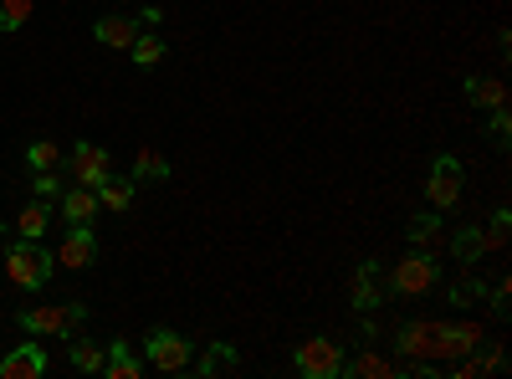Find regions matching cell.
Returning <instances> with one entry per match:
<instances>
[{
  "label": "cell",
  "mask_w": 512,
  "mask_h": 379,
  "mask_svg": "<svg viewBox=\"0 0 512 379\" xmlns=\"http://www.w3.org/2000/svg\"><path fill=\"white\" fill-rule=\"evenodd\" d=\"M108 175H113V159H108V149H98V144H72V185H88V190H98Z\"/></svg>",
  "instance_id": "cell-8"
},
{
  "label": "cell",
  "mask_w": 512,
  "mask_h": 379,
  "mask_svg": "<svg viewBox=\"0 0 512 379\" xmlns=\"http://www.w3.org/2000/svg\"><path fill=\"white\" fill-rule=\"evenodd\" d=\"M164 175H169V159L164 154H154V149H139L134 154V185L139 180H164Z\"/></svg>",
  "instance_id": "cell-22"
},
{
  "label": "cell",
  "mask_w": 512,
  "mask_h": 379,
  "mask_svg": "<svg viewBox=\"0 0 512 379\" xmlns=\"http://www.w3.org/2000/svg\"><path fill=\"white\" fill-rule=\"evenodd\" d=\"M26 164H31L36 175H41V170H57V164H62V144H57V139H36V144L26 149Z\"/></svg>",
  "instance_id": "cell-20"
},
{
  "label": "cell",
  "mask_w": 512,
  "mask_h": 379,
  "mask_svg": "<svg viewBox=\"0 0 512 379\" xmlns=\"http://www.w3.org/2000/svg\"><path fill=\"white\" fill-rule=\"evenodd\" d=\"M128 52H134V62H139V67H154V62L164 57V41H159L154 31H139V36H134V47H128Z\"/></svg>",
  "instance_id": "cell-24"
},
{
  "label": "cell",
  "mask_w": 512,
  "mask_h": 379,
  "mask_svg": "<svg viewBox=\"0 0 512 379\" xmlns=\"http://www.w3.org/2000/svg\"><path fill=\"white\" fill-rule=\"evenodd\" d=\"M144 364L159 369V374H185L195 364V344L180 339L175 328H154L149 339H144Z\"/></svg>",
  "instance_id": "cell-4"
},
{
  "label": "cell",
  "mask_w": 512,
  "mask_h": 379,
  "mask_svg": "<svg viewBox=\"0 0 512 379\" xmlns=\"http://www.w3.org/2000/svg\"><path fill=\"white\" fill-rule=\"evenodd\" d=\"M466 93H472L477 108H502L507 103V88H502L497 77H466Z\"/></svg>",
  "instance_id": "cell-16"
},
{
  "label": "cell",
  "mask_w": 512,
  "mask_h": 379,
  "mask_svg": "<svg viewBox=\"0 0 512 379\" xmlns=\"http://www.w3.org/2000/svg\"><path fill=\"white\" fill-rule=\"evenodd\" d=\"M390 292H400V298H425L436 282H441V262L431 257V251H410V257H400L390 267Z\"/></svg>",
  "instance_id": "cell-3"
},
{
  "label": "cell",
  "mask_w": 512,
  "mask_h": 379,
  "mask_svg": "<svg viewBox=\"0 0 512 379\" xmlns=\"http://www.w3.org/2000/svg\"><path fill=\"white\" fill-rule=\"evenodd\" d=\"M98 190H88V185H72L67 195H62V221L67 226H93V216H98Z\"/></svg>",
  "instance_id": "cell-11"
},
{
  "label": "cell",
  "mask_w": 512,
  "mask_h": 379,
  "mask_svg": "<svg viewBox=\"0 0 512 379\" xmlns=\"http://www.w3.org/2000/svg\"><path fill=\"white\" fill-rule=\"evenodd\" d=\"M103 344H93V339H77V344H67V364L77 369V374H103Z\"/></svg>",
  "instance_id": "cell-15"
},
{
  "label": "cell",
  "mask_w": 512,
  "mask_h": 379,
  "mask_svg": "<svg viewBox=\"0 0 512 379\" xmlns=\"http://www.w3.org/2000/svg\"><path fill=\"white\" fill-rule=\"evenodd\" d=\"M47 226H52V210H47V200H31V205L21 210V216H16V231H21L26 241H36Z\"/></svg>",
  "instance_id": "cell-17"
},
{
  "label": "cell",
  "mask_w": 512,
  "mask_h": 379,
  "mask_svg": "<svg viewBox=\"0 0 512 379\" xmlns=\"http://www.w3.org/2000/svg\"><path fill=\"white\" fill-rule=\"evenodd\" d=\"M144 369H149V364L128 349L123 339L108 344V354H103V374H108V379H144Z\"/></svg>",
  "instance_id": "cell-12"
},
{
  "label": "cell",
  "mask_w": 512,
  "mask_h": 379,
  "mask_svg": "<svg viewBox=\"0 0 512 379\" xmlns=\"http://www.w3.org/2000/svg\"><path fill=\"white\" fill-rule=\"evenodd\" d=\"M98 205H103V210H128V205H134V180H113V175H108V180L98 185Z\"/></svg>",
  "instance_id": "cell-18"
},
{
  "label": "cell",
  "mask_w": 512,
  "mask_h": 379,
  "mask_svg": "<svg viewBox=\"0 0 512 379\" xmlns=\"http://www.w3.org/2000/svg\"><path fill=\"white\" fill-rule=\"evenodd\" d=\"M236 364H241V359H236L231 344H210V354L200 359V374H205V379H216V374H231Z\"/></svg>",
  "instance_id": "cell-19"
},
{
  "label": "cell",
  "mask_w": 512,
  "mask_h": 379,
  "mask_svg": "<svg viewBox=\"0 0 512 379\" xmlns=\"http://www.w3.org/2000/svg\"><path fill=\"white\" fill-rule=\"evenodd\" d=\"M374 277H379V267L364 262L359 277H354V303H359V308H379V282H374Z\"/></svg>",
  "instance_id": "cell-21"
},
{
  "label": "cell",
  "mask_w": 512,
  "mask_h": 379,
  "mask_svg": "<svg viewBox=\"0 0 512 379\" xmlns=\"http://www.w3.org/2000/svg\"><path fill=\"white\" fill-rule=\"evenodd\" d=\"M425 195H431V205H436V210H451V205L461 200V159L441 154V159L431 164V180H425Z\"/></svg>",
  "instance_id": "cell-7"
},
{
  "label": "cell",
  "mask_w": 512,
  "mask_h": 379,
  "mask_svg": "<svg viewBox=\"0 0 512 379\" xmlns=\"http://www.w3.org/2000/svg\"><path fill=\"white\" fill-rule=\"evenodd\" d=\"M436 231H441V221H436V216H415V221H410V241H415V246H425Z\"/></svg>",
  "instance_id": "cell-26"
},
{
  "label": "cell",
  "mask_w": 512,
  "mask_h": 379,
  "mask_svg": "<svg viewBox=\"0 0 512 379\" xmlns=\"http://www.w3.org/2000/svg\"><path fill=\"white\" fill-rule=\"evenodd\" d=\"M0 267H6V277L21 287V292H36V287H47V277H52V267H57V257L52 251H41L36 241H16L6 257H0Z\"/></svg>",
  "instance_id": "cell-2"
},
{
  "label": "cell",
  "mask_w": 512,
  "mask_h": 379,
  "mask_svg": "<svg viewBox=\"0 0 512 379\" xmlns=\"http://www.w3.org/2000/svg\"><path fill=\"white\" fill-rule=\"evenodd\" d=\"M400 354L415 359V364H441V359H466L477 344H482V323H405L400 328Z\"/></svg>",
  "instance_id": "cell-1"
},
{
  "label": "cell",
  "mask_w": 512,
  "mask_h": 379,
  "mask_svg": "<svg viewBox=\"0 0 512 379\" xmlns=\"http://www.w3.org/2000/svg\"><path fill=\"white\" fill-rule=\"evenodd\" d=\"M139 21H144V26H159V21H164V11H159V6H149V11H139Z\"/></svg>",
  "instance_id": "cell-29"
},
{
  "label": "cell",
  "mask_w": 512,
  "mask_h": 379,
  "mask_svg": "<svg viewBox=\"0 0 512 379\" xmlns=\"http://www.w3.org/2000/svg\"><path fill=\"white\" fill-rule=\"evenodd\" d=\"M31 185H36V200H52V195L62 190V175H57V170H41Z\"/></svg>",
  "instance_id": "cell-27"
},
{
  "label": "cell",
  "mask_w": 512,
  "mask_h": 379,
  "mask_svg": "<svg viewBox=\"0 0 512 379\" xmlns=\"http://www.w3.org/2000/svg\"><path fill=\"white\" fill-rule=\"evenodd\" d=\"M57 262L72 267V272L93 267V262H98V236H93L88 226H67V236H62V246H57Z\"/></svg>",
  "instance_id": "cell-9"
},
{
  "label": "cell",
  "mask_w": 512,
  "mask_h": 379,
  "mask_svg": "<svg viewBox=\"0 0 512 379\" xmlns=\"http://www.w3.org/2000/svg\"><path fill=\"white\" fill-rule=\"evenodd\" d=\"M144 31V21L139 16H103L98 21V41H103V47H134V36Z\"/></svg>",
  "instance_id": "cell-14"
},
{
  "label": "cell",
  "mask_w": 512,
  "mask_h": 379,
  "mask_svg": "<svg viewBox=\"0 0 512 379\" xmlns=\"http://www.w3.org/2000/svg\"><path fill=\"white\" fill-rule=\"evenodd\" d=\"M36 11V0H0V31H21Z\"/></svg>",
  "instance_id": "cell-23"
},
{
  "label": "cell",
  "mask_w": 512,
  "mask_h": 379,
  "mask_svg": "<svg viewBox=\"0 0 512 379\" xmlns=\"http://www.w3.org/2000/svg\"><path fill=\"white\" fill-rule=\"evenodd\" d=\"M82 318H88V308L82 303H57V308H21L16 323L26 333H47V339H62V333H72Z\"/></svg>",
  "instance_id": "cell-5"
},
{
  "label": "cell",
  "mask_w": 512,
  "mask_h": 379,
  "mask_svg": "<svg viewBox=\"0 0 512 379\" xmlns=\"http://www.w3.org/2000/svg\"><path fill=\"white\" fill-rule=\"evenodd\" d=\"M41 374H47L41 344H21V349H11L6 359H0V379H41Z\"/></svg>",
  "instance_id": "cell-10"
},
{
  "label": "cell",
  "mask_w": 512,
  "mask_h": 379,
  "mask_svg": "<svg viewBox=\"0 0 512 379\" xmlns=\"http://www.w3.org/2000/svg\"><path fill=\"white\" fill-rule=\"evenodd\" d=\"M338 374H354V379H395L405 374L400 359H384V354H359V359H344V369Z\"/></svg>",
  "instance_id": "cell-13"
},
{
  "label": "cell",
  "mask_w": 512,
  "mask_h": 379,
  "mask_svg": "<svg viewBox=\"0 0 512 379\" xmlns=\"http://www.w3.org/2000/svg\"><path fill=\"white\" fill-rule=\"evenodd\" d=\"M297 374L303 379H333L338 369H344V349H338L333 339H308V344H297Z\"/></svg>",
  "instance_id": "cell-6"
},
{
  "label": "cell",
  "mask_w": 512,
  "mask_h": 379,
  "mask_svg": "<svg viewBox=\"0 0 512 379\" xmlns=\"http://www.w3.org/2000/svg\"><path fill=\"white\" fill-rule=\"evenodd\" d=\"M482 251H487V241H482V231H477V226H466V231L456 236V257H461V262H477Z\"/></svg>",
  "instance_id": "cell-25"
},
{
  "label": "cell",
  "mask_w": 512,
  "mask_h": 379,
  "mask_svg": "<svg viewBox=\"0 0 512 379\" xmlns=\"http://www.w3.org/2000/svg\"><path fill=\"white\" fill-rule=\"evenodd\" d=\"M507 134H512V113H507V103H502V108H492V139L507 144Z\"/></svg>",
  "instance_id": "cell-28"
}]
</instances>
